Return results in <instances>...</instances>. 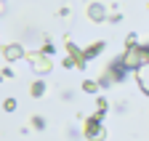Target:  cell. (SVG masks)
Here are the masks:
<instances>
[{
    "mask_svg": "<svg viewBox=\"0 0 149 141\" xmlns=\"http://www.w3.org/2000/svg\"><path fill=\"white\" fill-rule=\"evenodd\" d=\"M141 64H149V48L141 45V43L125 48V53H123V59H120V67H123V69H136V67H141Z\"/></svg>",
    "mask_w": 149,
    "mask_h": 141,
    "instance_id": "cell-1",
    "label": "cell"
},
{
    "mask_svg": "<svg viewBox=\"0 0 149 141\" xmlns=\"http://www.w3.org/2000/svg\"><path fill=\"white\" fill-rule=\"evenodd\" d=\"M3 109H6V112H13V109H16V99H6V101H3Z\"/></svg>",
    "mask_w": 149,
    "mask_h": 141,
    "instance_id": "cell-12",
    "label": "cell"
},
{
    "mask_svg": "<svg viewBox=\"0 0 149 141\" xmlns=\"http://www.w3.org/2000/svg\"><path fill=\"white\" fill-rule=\"evenodd\" d=\"M32 125H35V128H43L45 122H43V117H32Z\"/></svg>",
    "mask_w": 149,
    "mask_h": 141,
    "instance_id": "cell-13",
    "label": "cell"
},
{
    "mask_svg": "<svg viewBox=\"0 0 149 141\" xmlns=\"http://www.w3.org/2000/svg\"><path fill=\"white\" fill-rule=\"evenodd\" d=\"M83 91H85V93H96V91H99V83H96V80H85V83H83Z\"/></svg>",
    "mask_w": 149,
    "mask_h": 141,
    "instance_id": "cell-11",
    "label": "cell"
},
{
    "mask_svg": "<svg viewBox=\"0 0 149 141\" xmlns=\"http://www.w3.org/2000/svg\"><path fill=\"white\" fill-rule=\"evenodd\" d=\"M88 16H91V22H107V8L101 3H93L88 6Z\"/></svg>",
    "mask_w": 149,
    "mask_h": 141,
    "instance_id": "cell-8",
    "label": "cell"
},
{
    "mask_svg": "<svg viewBox=\"0 0 149 141\" xmlns=\"http://www.w3.org/2000/svg\"><path fill=\"white\" fill-rule=\"evenodd\" d=\"M125 45H128V48H130V45H139V40H136V35H128V43H125Z\"/></svg>",
    "mask_w": 149,
    "mask_h": 141,
    "instance_id": "cell-14",
    "label": "cell"
},
{
    "mask_svg": "<svg viewBox=\"0 0 149 141\" xmlns=\"http://www.w3.org/2000/svg\"><path fill=\"white\" fill-rule=\"evenodd\" d=\"M101 51H104V43H93V45H88L85 51H80V53H83V61H88V59H93V56H99Z\"/></svg>",
    "mask_w": 149,
    "mask_h": 141,
    "instance_id": "cell-9",
    "label": "cell"
},
{
    "mask_svg": "<svg viewBox=\"0 0 149 141\" xmlns=\"http://www.w3.org/2000/svg\"><path fill=\"white\" fill-rule=\"evenodd\" d=\"M104 136H107V131L101 128V120H99L96 115L88 117V120H85V138H88V141H101Z\"/></svg>",
    "mask_w": 149,
    "mask_h": 141,
    "instance_id": "cell-3",
    "label": "cell"
},
{
    "mask_svg": "<svg viewBox=\"0 0 149 141\" xmlns=\"http://www.w3.org/2000/svg\"><path fill=\"white\" fill-rule=\"evenodd\" d=\"M0 13H3V0H0Z\"/></svg>",
    "mask_w": 149,
    "mask_h": 141,
    "instance_id": "cell-15",
    "label": "cell"
},
{
    "mask_svg": "<svg viewBox=\"0 0 149 141\" xmlns=\"http://www.w3.org/2000/svg\"><path fill=\"white\" fill-rule=\"evenodd\" d=\"M123 72H125V69L120 67V61L112 64V67H107V72H104V77H101V83H117V80L123 77Z\"/></svg>",
    "mask_w": 149,
    "mask_h": 141,
    "instance_id": "cell-6",
    "label": "cell"
},
{
    "mask_svg": "<svg viewBox=\"0 0 149 141\" xmlns=\"http://www.w3.org/2000/svg\"><path fill=\"white\" fill-rule=\"evenodd\" d=\"M136 77H139V88L146 93V91H149V64L136 67Z\"/></svg>",
    "mask_w": 149,
    "mask_h": 141,
    "instance_id": "cell-7",
    "label": "cell"
},
{
    "mask_svg": "<svg viewBox=\"0 0 149 141\" xmlns=\"http://www.w3.org/2000/svg\"><path fill=\"white\" fill-rule=\"evenodd\" d=\"M67 67H77V69H83L85 67V61H83V53L77 51V45L74 43H67V61H64Z\"/></svg>",
    "mask_w": 149,
    "mask_h": 141,
    "instance_id": "cell-4",
    "label": "cell"
},
{
    "mask_svg": "<svg viewBox=\"0 0 149 141\" xmlns=\"http://www.w3.org/2000/svg\"><path fill=\"white\" fill-rule=\"evenodd\" d=\"M0 80H3V77H0Z\"/></svg>",
    "mask_w": 149,
    "mask_h": 141,
    "instance_id": "cell-16",
    "label": "cell"
},
{
    "mask_svg": "<svg viewBox=\"0 0 149 141\" xmlns=\"http://www.w3.org/2000/svg\"><path fill=\"white\" fill-rule=\"evenodd\" d=\"M24 59L27 61H32V69H35V72L37 75H45V72H51V59H48V53H43V51H29V53H27V51H24Z\"/></svg>",
    "mask_w": 149,
    "mask_h": 141,
    "instance_id": "cell-2",
    "label": "cell"
},
{
    "mask_svg": "<svg viewBox=\"0 0 149 141\" xmlns=\"http://www.w3.org/2000/svg\"><path fill=\"white\" fill-rule=\"evenodd\" d=\"M43 93H45V83H40V80L32 83V96H35V99H40Z\"/></svg>",
    "mask_w": 149,
    "mask_h": 141,
    "instance_id": "cell-10",
    "label": "cell"
},
{
    "mask_svg": "<svg viewBox=\"0 0 149 141\" xmlns=\"http://www.w3.org/2000/svg\"><path fill=\"white\" fill-rule=\"evenodd\" d=\"M3 56H6V61H19V59H24V48L19 43H8V45H3Z\"/></svg>",
    "mask_w": 149,
    "mask_h": 141,
    "instance_id": "cell-5",
    "label": "cell"
}]
</instances>
